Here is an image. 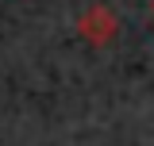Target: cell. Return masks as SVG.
<instances>
[{
	"label": "cell",
	"instance_id": "obj_2",
	"mask_svg": "<svg viewBox=\"0 0 154 146\" xmlns=\"http://www.w3.org/2000/svg\"><path fill=\"white\" fill-rule=\"evenodd\" d=\"M150 12H154V0H150Z\"/></svg>",
	"mask_w": 154,
	"mask_h": 146
},
{
	"label": "cell",
	"instance_id": "obj_1",
	"mask_svg": "<svg viewBox=\"0 0 154 146\" xmlns=\"http://www.w3.org/2000/svg\"><path fill=\"white\" fill-rule=\"evenodd\" d=\"M77 31L89 46H108L116 35H119V16H116L108 4H89L81 19H77Z\"/></svg>",
	"mask_w": 154,
	"mask_h": 146
}]
</instances>
